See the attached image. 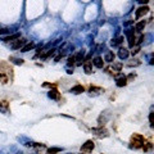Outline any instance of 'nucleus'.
Returning a JSON list of instances; mask_svg holds the SVG:
<instances>
[{
    "label": "nucleus",
    "mask_w": 154,
    "mask_h": 154,
    "mask_svg": "<svg viewBox=\"0 0 154 154\" xmlns=\"http://www.w3.org/2000/svg\"><path fill=\"white\" fill-rule=\"evenodd\" d=\"M91 64H94L96 68H103V67H104V62H103V59H101L100 57L94 58V60H93Z\"/></svg>",
    "instance_id": "15"
},
{
    "label": "nucleus",
    "mask_w": 154,
    "mask_h": 154,
    "mask_svg": "<svg viewBox=\"0 0 154 154\" xmlns=\"http://www.w3.org/2000/svg\"><path fill=\"white\" fill-rule=\"evenodd\" d=\"M8 82V77L5 73H3V72H0V84H7Z\"/></svg>",
    "instance_id": "22"
},
{
    "label": "nucleus",
    "mask_w": 154,
    "mask_h": 154,
    "mask_svg": "<svg viewBox=\"0 0 154 154\" xmlns=\"http://www.w3.org/2000/svg\"><path fill=\"white\" fill-rule=\"evenodd\" d=\"M7 32H9L8 28H0V35H4V34H7Z\"/></svg>",
    "instance_id": "26"
},
{
    "label": "nucleus",
    "mask_w": 154,
    "mask_h": 154,
    "mask_svg": "<svg viewBox=\"0 0 154 154\" xmlns=\"http://www.w3.org/2000/svg\"><path fill=\"white\" fill-rule=\"evenodd\" d=\"M0 112L4 114H9V103L7 100H0Z\"/></svg>",
    "instance_id": "5"
},
{
    "label": "nucleus",
    "mask_w": 154,
    "mask_h": 154,
    "mask_svg": "<svg viewBox=\"0 0 154 154\" xmlns=\"http://www.w3.org/2000/svg\"><path fill=\"white\" fill-rule=\"evenodd\" d=\"M143 145H144V137L139 134H134L131 136V147L139 149V148H143Z\"/></svg>",
    "instance_id": "1"
},
{
    "label": "nucleus",
    "mask_w": 154,
    "mask_h": 154,
    "mask_svg": "<svg viewBox=\"0 0 154 154\" xmlns=\"http://www.w3.org/2000/svg\"><path fill=\"white\" fill-rule=\"evenodd\" d=\"M84 70L87 75H91L93 73V64H91L90 60H86V59L84 60Z\"/></svg>",
    "instance_id": "9"
},
{
    "label": "nucleus",
    "mask_w": 154,
    "mask_h": 154,
    "mask_svg": "<svg viewBox=\"0 0 154 154\" xmlns=\"http://www.w3.org/2000/svg\"><path fill=\"white\" fill-rule=\"evenodd\" d=\"M75 59H76V64L77 66H81L82 62L85 60V53H84V50H80L78 53L75 55Z\"/></svg>",
    "instance_id": "7"
},
{
    "label": "nucleus",
    "mask_w": 154,
    "mask_h": 154,
    "mask_svg": "<svg viewBox=\"0 0 154 154\" xmlns=\"http://www.w3.org/2000/svg\"><path fill=\"white\" fill-rule=\"evenodd\" d=\"M48 95H49V98H50V99H54V100H58V99L60 98V94H59V91H58L57 89L50 90Z\"/></svg>",
    "instance_id": "16"
},
{
    "label": "nucleus",
    "mask_w": 154,
    "mask_h": 154,
    "mask_svg": "<svg viewBox=\"0 0 154 154\" xmlns=\"http://www.w3.org/2000/svg\"><path fill=\"white\" fill-rule=\"evenodd\" d=\"M94 148H95L94 141H93V140H87L85 144H82L81 152H84V153H90V152H93V149H94Z\"/></svg>",
    "instance_id": "2"
},
{
    "label": "nucleus",
    "mask_w": 154,
    "mask_h": 154,
    "mask_svg": "<svg viewBox=\"0 0 154 154\" xmlns=\"http://www.w3.org/2000/svg\"><path fill=\"white\" fill-rule=\"evenodd\" d=\"M149 122H150V126H153V112L149 114Z\"/></svg>",
    "instance_id": "28"
},
{
    "label": "nucleus",
    "mask_w": 154,
    "mask_h": 154,
    "mask_svg": "<svg viewBox=\"0 0 154 154\" xmlns=\"http://www.w3.org/2000/svg\"><path fill=\"white\" fill-rule=\"evenodd\" d=\"M148 12H149V8H148V7H141V8H139V9L136 10V18L143 17V16H145Z\"/></svg>",
    "instance_id": "11"
},
{
    "label": "nucleus",
    "mask_w": 154,
    "mask_h": 154,
    "mask_svg": "<svg viewBox=\"0 0 154 154\" xmlns=\"http://www.w3.org/2000/svg\"><path fill=\"white\" fill-rule=\"evenodd\" d=\"M123 36H118V37H116V38H112L111 40V45L112 46H118V45H121V44L123 43Z\"/></svg>",
    "instance_id": "17"
},
{
    "label": "nucleus",
    "mask_w": 154,
    "mask_h": 154,
    "mask_svg": "<svg viewBox=\"0 0 154 154\" xmlns=\"http://www.w3.org/2000/svg\"><path fill=\"white\" fill-rule=\"evenodd\" d=\"M34 48H35V44H34V43H32V41H31V43H27L26 45H24L23 48L21 49V51H22V53H27V51L32 50V49H34Z\"/></svg>",
    "instance_id": "18"
},
{
    "label": "nucleus",
    "mask_w": 154,
    "mask_h": 154,
    "mask_svg": "<svg viewBox=\"0 0 154 154\" xmlns=\"http://www.w3.org/2000/svg\"><path fill=\"white\" fill-rule=\"evenodd\" d=\"M141 63H140V60H136V59H134V60H131L130 63H128V67H137V66H140Z\"/></svg>",
    "instance_id": "23"
},
{
    "label": "nucleus",
    "mask_w": 154,
    "mask_h": 154,
    "mask_svg": "<svg viewBox=\"0 0 154 154\" xmlns=\"http://www.w3.org/2000/svg\"><path fill=\"white\" fill-rule=\"evenodd\" d=\"M18 38H21V34H14V35H9L7 37H3V41L4 43H12V41H16Z\"/></svg>",
    "instance_id": "10"
},
{
    "label": "nucleus",
    "mask_w": 154,
    "mask_h": 154,
    "mask_svg": "<svg viewBox=\"0 0 154 154\" xmlns=\"http://www.w3.org/2000/svg\"><path fill=\"white\" fill-rule=\"evenodd\" d=\"M76 64V59H75V55H71L68 58V62H67V66L71 67V66H75Z\"/></svg>",
    "instance_id": "21"
},
{
    "label": "nucleus",
    "mask_w": 154,
    "mask_h": 154,
    "mask_svg": "<svg viewBox=\"0 0 154 154\" xmlns=\"http://www.w3.org/2000/svg\"><path fill=\"white\" fill-rule=\"evenodd\" d=\"M93 132H94L98 137H107L108 136V131L105 130L104 127H99V128H93Z\"/></svg>",
    "instance_id": "4"
},
{
    "label": "nucleus",
    "mask_w": 154,
    "mask_h": 154,
    "mask_svg": "<svg viewBox=\"0 0 154 154\" xmlns=\"http://www.w3.org/2000/svg\"><path fill=\"white\" fill-rule=\"evenodd\" d=\"M84 91H85V87L82 86V85H76V86H73L72 89L70 90V93H72V94H76V95L82 94Z\"/></svg>",
    "instance_id": "8"
},
{
    "label": "nucleus",
    "mask_w": 154,
    "mask_h": 154,
    "mask_svg": "<svg viewBox=\"0 0 154 154\" xmlns=\"http://www.w3.org/2000/svg\"><path fill=\"white\" fill-rule=\"evenodd\" d=\"M145 26H147V22H145V21L139 22V23H136V26H135V31H137V32L143 31V30L145 28Z\"/></svg>",
    "instance_id": "19"
},
{
    "label": "nucleus",
    "mask_w": 154,
    "mask_h": 154,
    "mask_svg": "<svg viewBox=\"0 0 154 154\" xmlns=\"http://www.w3.org/2000/svg\"><path fill=\"white\" fill-rule=\"evenodd\" d=\"M26 44H27V40H26V38H22V37H21V38L16 40L14 43L12 44V49H14V50H16V49H22L24 45H26Z\"/></svg>",
    "instance_id": "3"
},
{
    "label": "nucleus",
    "mask_w": 154,
    "mask_h": 154,
    "mask_svg": "<svg viewBox=\"0 0 154 154\" xmlns=\"http://www.w3.org/2000/svg\"><path fill=\"white\" fill-rule=\"evenodd\" d=\"M100 93H104V89H101V87H96V86L90 87V95L91 96H96V95L100 94Z\"/></svg>",
    "instance_id": "12"
},
{
    "label": "nucleus",
    "mask_w": 154,
    "mask_h": 154,
    "mask_svg": "<svg viewBox=\"0 0 154 154\" xmlns=\"http://www.w3.org/2000/svg\"><path fill=\"white\" fill-rule=\"evenodd\" d=\"M135 77H136V75H135V73H132V75H130L128 77H126V80H127V82H128V80H134Z\"/></svg>",
    "instance_id": "27"
},
{
    "label": "nucleus",
    "mask_w": 154,
    "mask_h": 154,
    "mask_svg": "<svg viewBox=\"0 0 154 154\" xmlns=\"http://www.w3.org/2000/svg\"><path fill=\"white\" fill-rule=\"evenodd\" d=\"M116 85H117L118 87H123L127 85V80H126V76H123L122 73L120 75V77H117V80H116Z\"/></svg>",
    "instance_id": "6"
},
{
    "label": "nucleus",
    "mask_w": 154,
    "mask_h": 154,
    "mask_svg": "<svg viewBox=\"0 0 154 154\" xmlns=\"http://www.w3.org/2000/svg\"><path fill=\"white\" fill-rule=\"evenodd\" d=\"M114 58H116V55H114L113 51H107L105 55H104V60H105V62H108V63H113L114 62Z\"/></svg>",
    "instance_id": "13"
},
{
    "label": "nucleus",
    "mask_w": 154,
    "mask_h": 154,
    "mask_svg": "<svg viewBox=\"0 0 154 154\" xmlns=\"http://www.w3.org/2000/svg\"><path fill=\"white\" fill-rule=\"evenodd\" d=\"M139 51H140V46H132V49H131L130 53L132 54V55H136Z\"/></svg>",
    "instance_id": "25"
},
{
    "label": "nucleus",
    "mask_w": 154,
    "mask_h": 154,
    "mask_svg": "<svg viewBox=\"0 0 154 154\" xmlns=\"http://www.w3.org/2000/svg\"><path fill=\"white\" fill-rule=\"evenodd\" d=\"M152 148H153L152 143H144V145H143V150H144V152H150Z\"/></svg>",
    "instance_id": "20"
},
{
    "label": "nucleus",
    "mask_w": 154,
    "mask_h": 154,
    "mask_svg": "<svg viewBox=\"0 0 154 154\" xmlns=\"http://www.w3.org/2000/svg\"><path fill=\"white\" fill-rule=\"evenodd\" d=\"M10 60H14V63H16V64H18V66H22L24 63L23 59H18V58H13V57L10 58Z\"/></svg>",
    "instance_id": "24"
},
{
    "label": "nucleus",
    "mask_w": 154,
    "mask_h": 154,
    "mask_svg": "<svg viewBox=\"0 0 154 154\" xmlns=\"http://www.w3.org/2000/svg\"><path fill=\"white\" fill-rule=\"evenodd\" d=\"M128 54H130V51L126 48H120V50H118V57H120L121 59H126V58L128 57Z\"/></svg>",
    "instance_id": "14"
}]
</instances>
